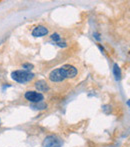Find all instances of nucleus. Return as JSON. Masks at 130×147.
Returning <instances> with one entry per match:
<instances>
[{"instance_id":"f257e3e1","label":"nucleus","mask_w":130,"mask_h":147,"mask_svg":"<svg viewBox=\"0 0 130 147\" xmlns=\"http://www.w3.org/2000/svg\"><path fill=\"white\" fill-rule=\"evenodd\" d=\"M11 77L14 81L18 83H25V82L31 81L34 78V74L26 70H16L11 73Z\"/></svg>"},{"instance_id":"f03ea898","label":"nucleus","mask_w":130,"mask_h":147,"mask_svg":"<svg viewBox=\"0 0 130 147\" xmlns=\"http://www.w3.org/2000/svg\"><path fill=\"white\" fill-rule=\"evenodd\" d=\"M66 78H67V73H66L63 66L60 68H57V69H54L49 74V79L52 82H61L65 80Z\"/></svg>"},{"instance_id":"7ed1b4c3","label":"nucleus","mask_w":130,"mask_h":147,"mask_svg":"<svg viewBox=\"0 0 130 147\" xmlns=\"http://www.w3.org/2000/svg\"><path fill=\"white\" fill-rule=\"evenodd\" d=\"M63 141L56 135H49L43 141V147H61Z\"/></svg>"},{"instance_id":"20e7f679","label":"nucleus","mask_w":130,"mask_h":147,"mask_svg":"<svg viewBox=\"0 0 130 147\" xmlns=\"http://www.w3.org/2000/svg\"><path fill=\"white\" fill-rule=\"evenodd\" d=\"M25 98L27 99L28 101L30 102H33V103H39L43 100L44 96H43L41 93L39 92H36V91H27L25 93Z\"/></svg>"},{"instance_id":"39448f33","label":"nucleus","mask_w":130,"mask_h":147,"mask_svg":"<svg viewBox=\"0 0 130 147\" xmlns=\"http://www.w3.org/2000/svg\"><path fill=\"white\" fill-rule=\"evenodd\" d=\"M48 33V29L44 26H37L32 31V36L34 37H42Z\"/></svg>"},{"instance_id":"423d86ee","label":"nucleus","mask_w":130,"mask_h":147,"mask_svg":"<svg viewBox=\"0 0 130 147\" xmlns=\"http://www.w3.org/2000/svg\"><path fill=\"white\" fill-rule=\"evenodd\" d=\"M63 67H64L66 73H67V78L75 77L76 74H77V69L74 66L69 65V64H65V65H63Z\"/></svg>"},{"instance_id":"0eeeda50","label":"nucleus","mask_w":130,"mask_h":147,"mask_svg":"<svg viewBox=\"0 0 130 147\" xmlns=\"http://www.w3.org/2000/svg\"><path fill=\"white\" fill-rule=\"evenodd\" d=\"M35 87L38 89V91H40V92H43V91H46L49 89L47 83L45 81H43V80H39V81H37L36 83H35Z\"/></svg>"},{"instance_id":"6e6552de","label":"nucleus","mask_w":130,"mask_h":147,"mask_svg":"<svg viewBox=\"0 0 130 147\" xmlns=\"http://www.w3.org/2000/svg\"><path fill=\"white\" fill-rule=\"evenodd\" d=\"M113 73H114L116 80H120L121 71H120V68H119V66L117 65V64H114V65H113Z\"/></svg>"},{"instance_id":"1a4fd4ad","label":"nucleus","mask_w":130,"mask_h":147,"mask_svg":"<svg viewBox=\"0 0 130 147\" xmlns=\"http://www.w3.org/2000/svg\"><path fill=\"white\" fill-rule=\"evenodd\" d=\"M51 38H52V40L56 41V42L58 43L59 41H60L61 37H60V35H59L58 33H53V34L51 35Z\"/></svg>"},{"instance_id":"9d476101","label":"nucleus","mask_w":130,"mask_h":147,"mask_svg":"<svg viewBox=\"0 0 130 147\" xmlns=\"http://www.w3.org/2000/svg\"><path fill=\"white\" fill-rule=\"evenodd\" d=\"M23 68H25L26 70H31L33 68V65L29 63H25V64H23Z\"/></svg>"},{"instance_id":"9b49d317","label":"nucleus","mask_w":130,"mask_h":147,"mask_svg":"<svg viewBox=\"0 0 130 147\" xmlns=\"http://www.w3.org/2000/svg\"><path fill=\"white\" fill-rule=\"evenodd\" d=\"M57 44H58L59 45V46H61V47H65L66 46V43L65 42H62V43H61V42H58V43H57Z\"/></svg>"},{"instance_id":"f8f14e48","label":"nucleus","mask_w":130,"mask_h":147,"mask_svg":"<svg viewBox=\"0 0 130 147\" xmlns=\"http://www.w3.org/2000/svg\"><path fill=\"white\" fill-rule=\"evenodd\" d=\"M94 35H95V38L97 39V40H100V38H99V35L98 34H96V33H95Z\"/></svg>"}]
</instances>
